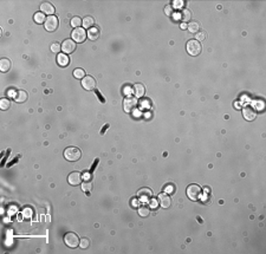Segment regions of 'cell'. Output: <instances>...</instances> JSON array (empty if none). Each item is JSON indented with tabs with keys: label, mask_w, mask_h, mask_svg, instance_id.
Returning <instances> with one entry per match:
<instances>
[{
	"label": "cell",
	"mask_w": 266,
	"mask_h": 254,
	"mask_svg": "<svg viewBox=\"0 0 266 254\" xmlns=\"http://www.w3.org/2000/svg\"><path fill=\"white\" fill-rule=\"evenodd\" d=\"M81 150L78 149L77 147H69L65 149L64 151V157L68 161H70V162H75L77 159H81Z\"/></svg>",
	"instance_id": "obj_1"
},
{
	"label": "cell",
	"mask_w": 266,
	"mask_h": 254,
	"mask_svg": "<svg viewBox=\"0 0 266 254\" xmlns=\"http://www.w3.org/2000/svg\"><path fill=\"white\" fill-rule=\"evenodd\" d=\"M187 196L192 201H196L201 196V188L199 184H190L187 188Z\"/></svg>",
	"instance_id": "obj_2"
},
{
	"label": "cell",
	"mask_w": 266,
	"mask_h": 254,
	"mask_svg": "<svg viewBox=\"0 0 266 254\" xmlns=\"http://www.w3.org/2000/svg\"><path fill=\"white\" fill-rule=\"evenodd\" d=\"M64 241L65 243L71 248H76L78 245H79V238L77 235L76 233H73V232H70V233H68L66 235L64 236Z\"/></svg>",
	"instance_id": "obj_3"
},
{
	"label": "cell",
	"mask_w": 266,
	"mask_h": 254,
	"mask_svg": "<svg viewBox=\"0 0 266 254\" xmlns=\"http://www.w3.org/2000/svg\"><path fill=\"white\" fill-rule=\"evenodd\" d=\"M187 52L190 56H198L201 52V44L198 40H189L187 43Z\"/></svg>",
	"instance_id": "obj_4"
},
{
	"label": "cell",
	"mask_w": 266,
	"mask_h": 254,
	"mask_svg": "<svg viewBox=\"0 0 266 254\" xmlns=\"http://www.w3.org/2000/svg\"><path fill=\"white\" fill-rule=\"evenodd\" d=\"M72 39L77 43H83V41L86 39V32H85V30L82 29V27H77L72 31Z\"/></svg>",
	"instance_id": "obj_5"
},
{
	"label": "cell",
	"mask_w": 266,
	"mask_h": 254,
	"mask_svg": "<svg viewBox=\"0 0 266 254\" xmlns=\"http://www.w3.org/2000/svg\"><path fill=\"white\" fill-rule=\"evenodd\" d=\"M44 25H45V29L49 32H53L58 27V19H57V17H54V16H49L46 18V20H45Z\"/></svg>",
	"instance_id": "obj_6"
},
{
	"label": "cell",
	"mask_w": 266,
	"mask_h": 254,
	"mask_svg": "<svg viewBox=\"0 0 266 254\" xmlns=\"http://www.w3.org/2000/svg\"><path fill=\"white\" fill-rule=\"evenodd\" d=\"M82 86L85 90H94L96 88V81H95V78L91 76L84 77L82 81Z\"/></svg>",
	"instance_id": "obj_7"
},
{
	"label": "cell",
	"mask_w": 266,
	"mask_h": 254,
	"mask_svg": "<svg viewBox=\"0 0 266 254\" xmlns=\"http://www.w3.org/2000/svg\"><path fill=\"white\" fill-rule=\"evenodd\" d=\"M62 50L66 53H72L76 50V43L72 39H66V40L62 44Z\"/></svg>",
	"instance_id": "obj_8"
},
{
	"label": "cell",
	"mask_w": 266,
	"mask_h": 254,
	"mask_svg": "<svg viewBox=\"0 0 266 254\" xmlns=\"http://www.w3.org/2000/svg\"><path fill=\"white\" fill-rule=\"evenodd\" d=\"M137 105V99L134 97H127L123 102V108L125 111H131L133 109H135V106Z\"/></svg>",
	"instance_id": "obj_9"
},
{
	"label": "cell",
	"mask_w": 266,
	"mask_h": 254,
	"mask_svg": "<svg viewBox=\"0 0 266 254\" xmlns=\"http://www.w3.org/2000/svg\"><path fill=\"white\" fill-rule=\"evenodd\" d=\"M159 203L162 208H169V206H170V203H171L170 196L167 194V193H162V194H160L159 195Z\"/></svg>",
	"instance_id": "obj_10"
},
{
	"label": "cell",
	"mask_w": 266,
	"mask_h": 254,
	"mask_svg": "<svg viewBox=\"0 0 266 254\" xmlns=\"http://www.w3.org/2000/svg\"><path fill=\"white\" fill-rule=\"evenodd\" d=\"M242 115H244L245 119L253 121L254 118H255V116H257V112H255V110H254L252 106H245L242 109Z\"/></svg>",
	"instance_id": "obj_11"
},
{
	"label": "cell",
	"mask_w": 266,
	"mask_h": 254,
	"mask_svg": "<svg viewBox=\"0 0 266 254\" xmlns=\"http://www.w3.org/2000/svg\"><path fill=\"white\" fill-rule=\"evenodd\" d=\"M68 181H69V183H70L71 186L81 184V182H82V175L78 171H73V173H71L70 175H69Z\"/></svg>",
	"instance_id": "obj_12"
},
{
	"label": "cell",
	"mask_w": 266,
	"mask_h": 254,
	"mask_svg": "<svg viewBox=\"0 0 266 254\" xmlns=\"http://www.w3.org/2000/svg\"><path fill=\"white\" fill-rule=\"evenodd\" d=\"M40 11L44 13V14H49V16H52L54 13V7L53 5H51L50 2H44L40 5Z\"/></svg>",
	"instance_id": "obj_13"
},
{
	"label": "cell",
	"mask_w": 266,
	"mask_h": 254,
	"mask_svg": "<svg viewBox=\"0 0 266 254\" xmlns=\"http://www.w3.org/2000/svg\"><path fill=\"white\" fill-rule=\"evenodd\" d=\"M57 63L60 66H66V65H69V63H70V59L68 57V54L58 53V56H57Z\"/></svg>",
	"instance_id": "obj_14"
},
{
	"label": "cell",
	"mask_w": 266,
	"mask_h": 254,
	"mask_svg": "<svg viewBox=\"0 0 266 254\" xmlns=\"http://www.w3.org/2000/svg\"><path fill=\"white\" fill-rule=\"evenodd\" d=\"M152 194H153V193H152V190H150V189H148V188L141 189V190H138V193H137V195H138L143 201L149 200V199L152 197Z\"/></svg>",
	"instance_id": "obj_15"
},
{
	"label": "cell",
	"mask_w": 266,
	"mask_h": 254,
	"mask_svg": "<svg viewBox=\"0 0 266 254\" xmlns=\"http://www.w3.org/2000/svg\"><path fill=\"white\" fill-rule=\"evenodd\" d=\"M14 99L17 100L18 103H23V102L27 99V94L24 90H19L14 94Z\"/></svg>",
	"instance_id": "obj_16"
},
{
	"label": "cell",
	"mask_w": 266,
	"mask_h": 254,
	"mask_svg": "<svg viewBox=\"0 0 266 254\" xmlns=\"http://www.w3.org/2000/svg\"><path fill=\"white\" fill-rule=\"evenodd\" d=\"M10 69H11V62L6 58L1 59L0 60V70H1V72H7Z\"/></svg>",
	"instance_id": "obj_17"
},
{
	"label": "cell",
	"mask_w": 266,
	"mask_h": 254,
	"mask_svg": "<svg viewBox=\"0 0 266 254\" xmlns=\"http://www.w3.org/2000/svg\"><path fill=\"white\" fill-rule=\"evenodd\" d=\"M133 91H134L136 97H142L144 95V86L142 84H135L133 88Z\"/></svg>",
	"instance_id": "obj_18"
},
{
	"label": "cell",
	"mask_w": 266,
	"mask_h": 254,
	"mask_svg": "<svg viewBox=\"0 0 266 254\" xmlns=\"http://www.w3.org/2000/svg\"><path fill=\"white\" fill-rule=\"evenodd\" d=\"M98 37H100V31H98L97 27H92V29L89 30V32H88L89 39H91V40H96Z\"/></svg>",
	"instance_id": "obj_19"
},
{
	"label": "cell",
	"mask_w": 266,
	"mask_h": 254,
	"mask_svg": "<svg viewBox=\"0 0 266 254\" xmlns=\"http://www.w3.org/2000/svg\"><path fill=\"white\" fill-rule=\"evenodd\" d=\"M187 29L189 30L190 33H198L200 30V24L196 23V21H190V24L187 25Z\"/></svg>",
	"instance_id": "obj_20"
},
{
	"label": "cell",
	"mask_w": 266,
	"mask_h": 254,
	"mask_svg": "<svg viewBox=\"0 0 266 254\" xmlns=\"http://www.w3.org/2000/svg\"><path fill=\"white\" fill-rule=\"evenodd\" d=\"M95 24V19L92 17H85L84 18V20H83L82 25L85 27V29H92V26H94Z\"/></svg>",
	"instance_id": "obj_21"
},
{
	"label": "cell",
	"mask_w": 266,
	"mask_h": 254,
	"mask_svg": "<svg viewBox=\"0 0 266 254\" xmlns=\"http://www.w3.org/2000/svg\"><path fill=\"white\" fill-rule=\"evenodd\" d=\"M33 19H35V21L37 24H43V23H45V20H46V19H45V14H44L43 12H38V13H35Z\"/></svg>",
	"instance_id": "obj_22"
},
{
	"label": "cell",
	"mask_w": 266,
	"mask_h": 254,
	"mask_svg": "<svg viewBox=\"0 0 266 254\" xmlns=\"http://www.w3.org/2000/svg\"><path fill=\"white\" fill-rule=\"evenodd\" d=\"M10 106H11L10 99H7V98H2V99H1V102H0V108H1V110H7V109H10Z\"/></svg>",
	"instance_id": "obj_23"
},
{
	"label": "cell",
	"mask_w": 266,
	"mask_h": 254,
	"mask_svg": "<svg viewBox=\"0 0 266 254\" xmlns=\"http://www.w3.org/2000/svg\"><path fill=\"white\" fill-rule=\"evenodd\" d=\"M181 17H182L183 21H189V20H190V18H192V12L189 11V10H187V8H184V10L182 11Z\"/></svg>",
	"instance_id": "obj_24"
},
{
	"label": "cell",
	"mask_w": 266,
	"mask_h": 254,
	"mask_svg": "<svg viewBox=\"0 0 266 254\" xmlns=\"http://www.w3.org/2000/svg\"><path fill=\"white\" fill-rule=\"evenodd\" d=\"M82 20H81V18L79 17H73L72 19H71V25L75 27V29H77V27H79L81 25H82Z\"/></svg>",
	"instance_id": "obj_25"
},
{
	"label": "cell",
	"mask_w": 266,
	"mask_h": 254,
	"mask_svg": "<svg viewBox=\"0 0 266 254\" xmlns=\"http://www.w3.org/2000/svg\"><path fill=\"white\" fill-rule=\"evenodd\" d=\"M138 214H140L141 216H143V218H146V216L149 215V208L146 206L140 207V208H138Z\"/></svg>",
	"instance_id": "obj_26"
},
{
	"label": "cell",
	"mask_w": 266,
	"mask_h": 254,
	"mask_svg": "<svg viewBox=\"0 0 266 254\" xmlns=\"http://www.w3.org/2000/svg\"><path fill=\"white\" fill-rule=\"evenodd\" d=\"M73 76L76 77V78H84L85 72H84L83 69H76V70L73 71Z\"/></svg>",
	"instance_id": "obj_27"
},
{
	"label": "cell",
	"mask_w": 266,
	"mask_h": 254,
	"mask_svg": "<svg viewBox=\"0 0 266 254\" xmlns=\"http://www.w3.org/2000/svg\"><path fill=\"white\" fill-rule=\"evenodd\" d=\"M82 189L84 190V192H86V193H89L91 189H92V184L89 182V181H85V182L83 183L82 184Z\"/></svg>",
	"instance_id": "obj_28"
},
{
	"label": "cell",
	"mask_w": 266,
	"mask_h": 254,
	"mask_svg": "<svg viewBox=\"0 0 266 254\" xmlns=\"http://www.w3.org/2000/svg\"><path fill=\"white\" fill-rule=\"evenodd\" d=\"M60 48H62V46L59 45L58 43H53L52 45H51V51H52V52H57V53H58L59 51H60Z\"/></svg>",
	"instance_id": "obj_29"
},
{
	"label": "cell",
	"mask_w": 266,
	"mask_h": 254,
	"mask_svg": "<svg viewBox=\"0 0 266 254\" xmlns=\"http://www.w3.org/2000/svg\"><path fill=\"white\" fill-rule=\"evenodd\" d=\"M79 246L82 248H86L89 246V240L88 239H82L81 242H79Z\"/></svg>",
	"instance_id": "obj_30"
},
{
	"label": "cell",
	"mask_w": 266,
	"mask_h": 254,
	"mask_svg": "<svg viewBox=\"0 0 266 254\" xmlns=\"http://www.w3.org/2000/svg\"><path fill=\"white\" fill-rule=\"evenodd\" d=\"M174 7H176V8H181L183 6V1H180V0H175V1H173V5Z\"/></svg>",
	"instance_id": "obj_31"
},
{
	"label": "cell",
	"mask_w": 266,
	"mask_h": 254,
	"mask_svg": "<svg viewBox=\"0 0 266 254\" xmlns=\"http://www.w3.org/2000/svg\"><path fill=\"white\" fill-rule=\"evenodd\" d=\"M165 13H166V14H167V16H171V13H173V6H171V5L166 6V8H165Z\"/></svg>",
	"instance_id": "obj_32"
},
{
	"label": "cell",
	"mask_w": 266,
	"mask_h": 254,
	"mask_svg": "<svg viewBox=\"0 0 266 254\" xmlns=\"http://www.w3.org/2000/svg\"><path fill=\"white\" fill-rule=\"evenodd\" d=\"M206 38V35H205V32H200V33H196V39L198 40H203Z\"/></svg>",
	"instance_id": "obj_33"
},
{
	"label": "cell",
	"mask_w": 266,
	"mask_h": 254,
	"mask_svg": "<svg viewBox=\"0 0 266 254\" xmlns=\"http://www.w3.org/2000/svg\"><path fill=\"white\" fill-rule=\"evenodd\" d=\"M23 214H24V216H25V218H31V215H32V210L26 208V209L23 212Z\"/></svg>",
	"instance_id": "obj_34"
},
{
	"label": "cell",
	"mask_w": 266,
	"mask_h": 254,
	"mask_svg": "<svg viewBox=\"0 0 266 254\" xmlns=\"http://www.w3.org/2000/svg\"><path fill=\"white\" fill-rule=\"evenodd\" d=\"M141 106H142V109H143V108H149V106H150V102H149V100H144V102H142L141 103Z\"/></svg>",
	"instance_id": "obj_35"
},
{
	"label": "cell",
	"mask_w": 266,
	"mask_h": 254,
	"mask_svg": "<svg viewBox=\"0 0 266 254\" xmlns=\"http://www.w3.org/2000/svg\"><path fill=\"white\" fill-rule=\"evenodd\" d=\"M174 190H175L174 186H169V187H167V188H166V192H168V193H173Z\"/></svg>",
	"instance_id": "obj_36"
},
{
	"label": "cell",
	"mask_w": 266,
	"mask_h": 254,
	"mask_svg": "<svg viewBox=\"0 0 266 254\" xmlns=\"http://www.w3.org/2000/svg\"><path fill=\"white\" fill-rule=\"evenodd\" d=\"M156 206H157V205H156V201H155V200L150 201V207H152V208H155Z\"/></svg>",
	"instance_id": "obj_37"
},
{
	"label": "cell",
	"mask_w": 266,
	"mask_h": 254,
	"mask_svg": "<svg viewBox=\"0 0 266 254\" xmlns=\"http://www.w3.org/2000/svg\"><path fill=\"white\" fill-rule=\"evenodd\" d=\"M131 205H133V207H136L137 205H138V201H137V200H133Z\"/></svg>",
	"instance_id": "obj_38"
},
{
	"label": "cell",
	"mask_w": 266,
	"mask_h": 254,
	"mask_svg": "<svg viewBox=\"0 0 266 254\" xmlns=\"http://www.w3.org/2000/svg\"><path fill=\"white\" fill-rule=\"evenodd\" d=\"M84 178H85V181H86L88 178H90V174H89V173H85V174H84Z\"/></svg>",
	"instance_id": "obj_39"
},
{
	"label": "cell",
	"mask_w": 266,
	"mask_h": 254,
	"mask_svg": "<svg viewBox=\"0 0 266 254\" xmlns=\"http://www.w3.org/2000/svg\"><path fill=\"white\" fill-rule=\"evenodd\" d=\"M181 29H182V30H186V29H187V24H184V23L181 24Z\"/></svg>",
	"instance_id": "obj_40"
}]
</instances>
